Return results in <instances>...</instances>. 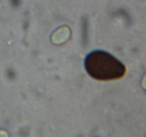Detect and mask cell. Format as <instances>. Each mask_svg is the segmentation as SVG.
Returning a JSON list of instances; mask_svg holds the SVG:
<instances>
[{"label": "cell", "instance_id": "1", "mask_svg": "<svg viewBox=\"0 0 146 137\" xmlns=\"http://www.w3.org/2000/svg\"><path fill=\"white\" fill-rule=\"evenodd\" d=\"M87 72L93 78L106 81L119 78L125 73L123 64L108 53L103 51H93L85 60Z\"/></svg>", "mask_w": 146, "mask_h": 137}, {"label": "cell", "instance_id": "2", "mask_svg": "<svg viewBox=\"0 0 146 137\" xmlns=\"http://www.w3.org/2000/svg\"><path fill=\"white\" fill-rule=\"evenodd\" d=\"M71 36V31L68 27H62L58 28L56 31H54L51 37V41L54 44H64L69 39Z\"/></svg>", "mask_w": 146, "mask_h": 137}, {"label": "cell", "instance_id": "3", "mask_svg": "<svg viewBox=\"0 0 146 137\" xmlns=\"http://www.w3.org/2000/svg\"><path fill=\"white\" fill-rule=\"evenodd\" d=\"M142 86L144 89L146 90V74H145V76H143V78L142 81Z\"/></svg>", "mask_w": 146, "mask_h": 137}]
</instances>
